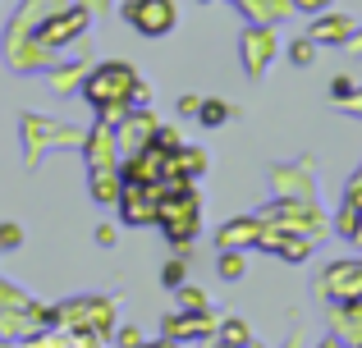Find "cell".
Returning a JSON list of instances; mask_svg holds the SVG:
<instances>
[{"label":"cell","mask_w":362,"mask_h":348,"mask_svg":"<svg viewBox=\"0 0 362 348\" xmlns=\"http://www.w3.org/2000/svg\"><path fill=\"white\" fill-rule=\"evenodd\" d=\"M344 32H349V28H344V18H326V23L317 28V37H321V42H339Z\"/></svg>","instance_id":"2"},{"label":"cell","mask_w":362,"mask_h":348,"mask_svg":"<svg viewBox=\"0 0 362 348\" xmlns=\"http://www.w3.org/2000/svg\"><path fill=\"white\" fill-rule=\"evenodd\" d=\"M225 119V106H202V124H221Z\"/></svg>","instance_id":"3"},{"label":"cell","mask_w":362,"mask_h":348,"mask_svg":"<svg viewBox=\"0 0 362 348\" xmlns=\"http://www.w3.org/2000/svg\"><path fill=\"white\" fill-rule=\"evenodd\" d=\"M179 280H184V266H179V261H175V266H165V284H179Z\"/></svg>","instance_id":"5"},{"label":"cell","mask_w":362,"mask_h":348,"mask_svg":"<svg viewBox=\"0 0 362 348\" xmlns=\"http://www.w3.org/2000/svg\"><path fill=\"white\" fill-rule=\"evenodd\" d=\"M308 55H312V46H308V42L293 46V60H298V64H308Z\"/></svg>","instance_id":"6"},{"label":"cell","mask_w":362,"mask_h":348,"mask_svg":"<svg viewBox=\"0 0 362 348\" xmlns=\"http://www.w3.org/2000/svg\"><path fill=\"white\" fill-rule=\"evenodd\" d=\"M124 14L133 18L138 32H170V23H175V5L170 0H133Z\"/></svg>","instance_id":"1"},{"label":"cell","mask_w":362,"mask_h":348,"mask_svg":"<svg viewBox=\"0 0 362 348\" xmlns=\"http://www.w3.org/2000/svg\"><path fill=\"white\" fill-rule=\"evenodd\" d=\"M239 270H243V261H239V257H221V275H230V280H234Z\"/></svg>","instance_id":"4"}]
</instances>
